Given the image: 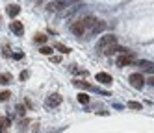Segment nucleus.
I'll return each mask as SVG.
<instances>
[{"instance_id": "nucleus-9", "label": "nucleus", "mask_w": 154, "mask_h": 133, "mask_svg": "<svg viewBox=\"0 0 154 133\" xmlns=\"http://www.w3.org/2000/svg\"><path fill=\"white\" fill-rule=\"evenodd\" d=\"M19 11H20V7H19L17 4L8 6V13H9V17H17V15H19Z\"/></svg>"}, {"instance_id": "nucleus-22", "label": "nucleus", "mask_w": 154, "mask_h": 133, "mask_svg": "<svg viewBox=\"0 0 154 133\" xmlns=\"http://www.w3.org/2000/svg\"><path fill=\"white\" fill-rule=\"evenodd\" d=\"M0 133H6V131H4V129H2V126H0Z\"/></svg>"}, {"instance_id": "nucleus-3", "label": "nucleus", "mask_w": 154, "mask_h": 133, "mask_svg": "<svg viewBox=\"0 0 154 133\" xmlns=\"http://www.w3.org/2000/svg\"><path fill=\"white\" fill-rule=\"evenodd\" d=\"M113 44H117V37L115 35H104L100 41H98V48L100 50H106L109 46H113Z\"/></svg>"}, {"instance_id": "nucleus-2", "label": "nucleus", "mask_w": 154, "mask_h": 133, "mask_svg": "<svg viewBox=\"0 0 154 133\" xmlns=\"http://www.w3.org/2000/svg\"><path fill=\"white\" fill-rule=\"evenodd\" d=\"M128 81H130V85L134 89H143V85H145V78H143V74H139V72H134V74H130Z\"/></svg>"}, {"instance_id": "nucleus-7", "label": "nucleus", "mask_w": 154, "mask_h": 133, "mask_svg": "<svg viewBox=\"0 0 154 133\" xmlns=\"http://www.w3.org/2000/svg\"><path fill=\"white\" fill-rule=\"evenodd\" d=\"M97 81H100V83H104V85H109L113 80H112V76H109L108 72H98V74H97Z\"/></svg>"}, {"instance_id": "nucleus-8", "label": "nucleus", "mask_w": 154, "mask_h": 133, "mask_svg": "<svg viewBox=\"0 0 154 133\" xmlns=\"http://www.w3.org/2000/svg\"><path fill=\"white\" fill-rule=\"evenodd\" d=\"M137 65L141 66V70H145V72H154V63H152V61L141 59V61H137Z\"/></svg>"}, {"instance_id": "nucleus-14", "label": "nucleus", "mask_w": 154, "mask_h": 133, "mask_svg": "<svg viewBox=\"0 0 154 133\" xmlns=\"http://www.w3.org/2000/svg\"><path fill=\"white\" fill-rule=\"evenodd\" d=\"M74 85H76V87H80V89H89V91L93 89V87H91L89 83H85V81H78V80L74 81Z\"/></svg>"}, {"instance_id": "nucleus-4", "label": "nucleus", "mask_w": 154, "mask_h": 133, "mask_svg": "<svg viewBox=\"0 0 154 133\" xmlns=\"http://www.w3.org/2000/svg\"><path fill=\"white\" fill-rule=\"evenodd\" d=\"M132 61H134V54H132V52H125V54H121L119 58H117V66L130 65Z\"/></svg>"}, {"instance_id": "nucleus-15", "label": "nucleus", "mask_w": 154, "mask_h": 133, "mask_svg": "<svg viewBox=\"0 0 154 133\" xmlns=\"http://www.w3.org/2000/svg\"><path fill=\"white\" fill-rule=\"evenodd\" d=\"M9 96H11V93H9V91H2V93H0V102H8Z\"/></svg>"}, {"instance_id": "nucleus-18", "label": "nucleus", "mask_w": 154, "mask_h": 133, "mask_svg": "<svg viewBox=\"0 0 154 133\" xmlns=\"http://www.w3.org/2000/svg\"><path fill=\"white\" fill-rule=\"evenodd\" d=\"M126 105H128L130 109H141V104H139V102H128Z\"/></svg>"}, {"instance_id": "nucleus-13", "label": "nucleus", "mask_w": 154, "mask_h": 133, "mask_svg": "<svg viewBox=\"0 0 154 133\" xmlns=\"http://www.w3.org/2000/svg\"><path fill=\"white\" fill-rule=\"evenodd\" d=\"M56 50H60L61 54H69L71 50H69V46H65V44H61V43H58L56 44Z\"/></svg>"}, {"instance_id": "nucleus-11", "label": "nucleus", "mask_w": 154, "mask_h": 133, "mask_svg": "<svg viewBox=\"0 0 154 133\" xmlns=\"http://www.w3.org/2000/svg\"><path fill=\"white\" fill-rule=\"evenodd\" d=\"M67 4L65 2H50L48 4V9H61V7H65Z\"/></svg>"}, {"instance_id": "nucleus-21", "label": "nucleus", "mask_w": 154, "mask_h": 133, "mask_svg": "<svg viewBox=\"0 0 154 133\" xmlns=\"http://www.w3.org/2000/svg\"><path fill=\"white\" fill-rule=\"evenodd\" d=\"M149 83H150V85L154 87V76H152V78H150V80H149Z\"/></svg>"}, {"instance_id": "nucleus-6", "label": "nucleus", "mask_w": 154, "mask_h": 133, "mask_svg": "<svg viewBox=\"0 0 154 133\" xmlns=\"http://www.w3.org/2000/svg\"><path fill=\"white\" fill-rule=\"evenodd\" d=\"M9 28H11V31H13V33H17V35H23V31H24L23 22H19V20H13L11 24H9Z\"/></svg>"}, {"instance_id": "nucleus-17", "label": "nucleus", "mask_w": 154, "mask_h": 133, "mask_svg": "<svg viewBox=\"0 0 154 133\" xmlns=\"http://www.w3.org/2000/svg\"><path fill=\"white\" fill-rule=\"evenodd\" d=\"M39 52H41L43 55H50V54H52V48H50V46H43Z\"/></svg>"}, {"instance_id": "nucleus-5", "label": "nucleus", "mask_w": 154, "mask_h": 133, "mask_svg": "<svg viewBox=\"0 0 154 133\" xmlns=\"http://www.w3.org/2000/svg\"><path fill=\"white\" fill-rule=\"evenodd\" d=\"M61 104V96L60 94H50V96H47V100H45V105L47 107H58Z\"/></svg>"}, {"instance_id": "nucleus-10", "label": "nucleus", "mask_w": 154, "mask_h": 133, "mask_svg": "<svg viewBox=\"0 0 154 133\" xmlns=\"http://www.w3.org/2000/svg\"><path fill=\"white\" fill-rule=\"evenodd\" d=\"M11 80H13V76L11 74H0V83H2V85H9V83H11Z\"/></svg>"}, {"instance_id": "nucleus-19", "label": "nucleus", "mask_w": 154, "mask_h": 133, "mask_svg": "<svg viewBox=\"0 0 154 133\" xmlns=\"http://www.w3.org/2000/svg\"><path fill=\"white\" fill-rule=\"evenodd\" d=\"M19 78H20V81L26 80V78H28V72H20V76H19Z\"/></svg>"}, {"instance_id": "nucleus-20", "label": "nucleus", "mask_w": 154, "mask_h": 133, "mask_svg": "<svg viewBox=\"0 0 154 133\" xmlns=\"http://www.w3.org/2000/svg\"><path fill=\"white\" fill-rule=\"evenodd\" d=\"M13 58H15V59H23V54L17 52V54H13Z\"/></svg>"}, {"instance_id": "nucleus-12", "label": "nucleus", "mask_w": 154, "mask_h": 133, "mask_svg": "<svg viewBox=\"0 0 154 133\" xmlns=\"http://www.w3.org/2000/svg\"><path fill=\"white\" fill-rule=\"evenodd\" d=\"M78 102L80 104H89V96H87L85 93H80L78 94Z\"/></svg>"}, {"instance_id": "nucleus-1", "label": "nucleus", "mask_w": 154, "mask_h": 133, "mask_svg": "<svg viewBox=\"0 0 154 133\" xmlns=\"http://www.w3.org/2000/svg\"><path fill=\"white\" fill-rule=\"evenodd\" d=\"M95 20L97 19H93V17H85V19H80V20H76L74 24H72V33H76V35H85V33H89V30H91V26L95 24Z\"/></svg>"}, {"instance_id": "nucleus-16", "label": "nucleus", "mask_w": 154, "mask_h": 133, "mask_svg": "<svg viewBox=\"0 0 154 133\" xmlns=\"http://www.w3.org/2000/svg\"><path fill=\"white\" fill-rule=\"evenodd\" d=\"M47 41V35H43V33H37V35H35V43H45Z\"/></svg>"}]
</instances>
